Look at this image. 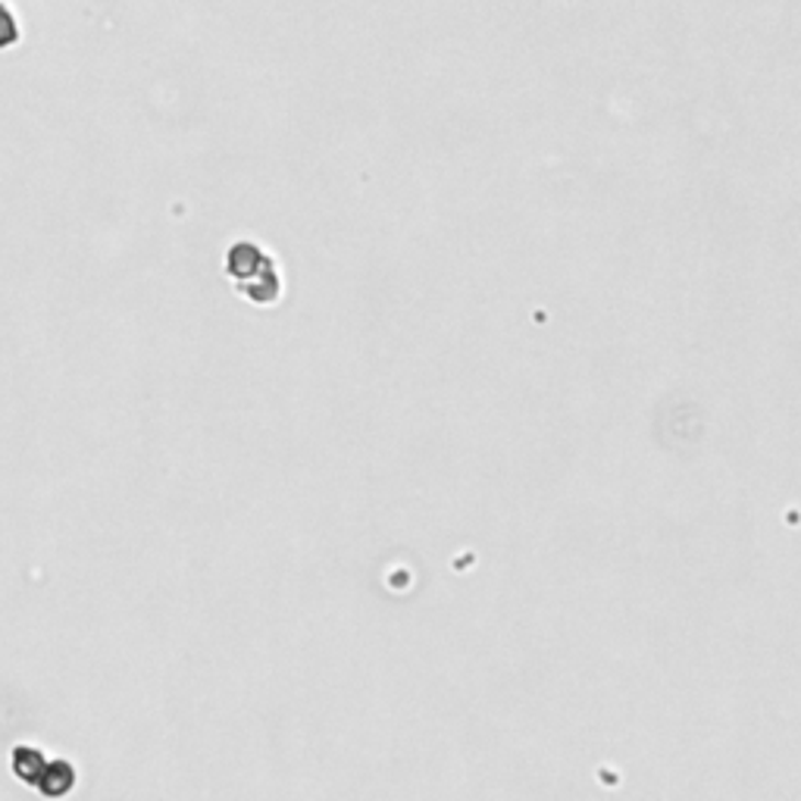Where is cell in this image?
Returning <instances> with one entry per match:
<instances>
[{
    "label": "cell",
    "mask_w": 801,
    "mask_h": 801,
    "mask_svg": "<svg viewBox=\"0 0 801 801\" xmlns=\"http://www.w3.org/2000/svg\"><path fill=\"white\" fill-rule=\"evenodd\" d=\"M226 272L247 301H254L260 308L276 304L282 294V276H279L276 260L269 257V251L254 242H235L229 247Z\"/></svg>",
    "instance_id": "1"
},
{
    "label": "cell",
    "mask_w": 801,
    "mask_h": 801,
    "mask_svg": "<svg viewBox=\"0 0 801 801\" xmlns=\"http://www.w3.org/2000/svg\"><path fill=\"white\" fill-rule=\"evenodd\" d=\"M76 780H79V770L76 764L69 758H51L47 767H44V777L38 780V792L44 799H66L73 789H76Z\"/></svg>",
    "instance_id": "2"
},
{
    "label": "cell",
    "mask_w": 801,
    "mask_h": 801,
    "mask_svg": "<svg viewBox=\"0 0 801 801\" xmlns=\"http://www.w3.org/2000/svg\"><path fill=\"white\" fill-rule=\"evenodd\" d=\"M47 760H51V755L42 752L38 745H16V748H13V774H16V780L35 789L38 780L44 777Z\"/></svg>",
    "instance_id": "3"
},
{
    "label": "cell",
    "mask_w": 801,
    "mask_h": 801,
    "mask_svg": "<svg viewBox=\"0 0 801 801\" xmlns=\"http://www.w3.org/2000/svg\"><path fill=\"white\" fill-rule=\"evenodd\" d=\"M16 42H20V22L10 13L7 3H0V51L13 47Z\"/></svg>",
    "instance_id": "4"
}]
</instances>
